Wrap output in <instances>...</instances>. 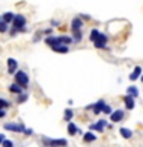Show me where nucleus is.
<instances>
[{"label":"nucleus","mask_w":143,"mask_h":147,"mask_svg":"<svg viewBox=\"0 0 143 147\" xmlns=\"http://www.w3.org/2000/svg\"><path fill=\"white\" fill-rule=\"evenodd\" d=\"M11 26L17 28L18 32H26V17L23 16V14H16V17H14Z\"/></svg>","instance_id":"f257e3e1"},{"label":"nucleus","mask_w":143,"mask_h":147,"mask_svg":"<svg viewBox=\"0 0 143 147\" xmlns=\"http://www.w3.org/2000/svg\"><path fill=\"white\" fill-rule=\"evenodd\" d=\"M14 80H16V83H18L23 89H26V87L29 86V77H28V74L25 71H17L14 74Z\"/></svg>","instance_id":"f03ea898"},{"label":"nucleus","mask_w":143,"mask_h":147,"mask_svg":"<svg viewBox=\"0 0 143 147\" xmlns=\"http://www.w3.org/2000/svg\"><path fill=\"white\" fill-rule=\"evenodd\" d=\"M3 129H5V130H9V132L23 133L26 127H25V124H23L22 121H18V123H5L3 124Z\"/></svg>","instance_id":"7ed1b4c3"},{"label":"nucleus","mask_w":143,"mask_h":147,"mask_svg":"<svg viewBox=\"0 0 143 147\" xmlns=\"http://www.w3.org/2000/svg\"><path fill=\"white\" fill-rule=\"evenodd\" d=\"M42 142H43L45 146H68V141L66 140H51V138H46L43 136L42 138Z\"/></svg>","instance_id":"20e7f679"},{"label":"nucleus","mask_w":143,"mask_h":147,"mask_svg":"<svg viewBox=\"0 0 143 147\" xmlns=\"http://www.w3.org/2000/svg\"><path fill=\"white\" fill-rule=\"evenodd\" d=\"M6 67H8V74L9 75H14L18 71V61L16 58H8L6 60Z\"/></svg>","instance_id":"39448f33"},{"label":"nucleus","mask_w":143,"mask_h":147,"mask_svg":"<svg viewBox=\"0 0 143 147\" xmlns=\"http://www.w3.org/2000/svg\"><path fill=\"white\" fill-rule=\"evenodd\" d=\"M106 41H108V37H106L105 34H100L99 37H97V40L94 41V46L97 49H108L106 48Z\"/></svg>","instance_id":"423d86ee"},{"label":"nucleus","mask_w":143,"mask_h":147,"mask_svg":"<svg viewBox=\"0 0 143 147\" xmlns=\"http://www.w3.org/2000/svg\"><path fill=\"white\" fill-rule=\"evenodd\" d=\"M123 118H125V110H122V109H117L111 113V121L112 123H118V121H122Z\"/></svg>","instance_id":"0eeeda50"},{"label":"nucleus","mask_w":143,"mask_h":147,"mask_svg":"<svg viewBox=\"0 0 143 147\" xmlns=\"http://www.w3.org/2000/svg\"><path fill=\"white\" fill-rule=\"evenodd\" d=\"M105 127H106V121L105 119H100V121H97L94 124H91L89 126V130H95V132H103L105 130Z\"/></svg>","instance_id":"6e6552de"},{"label":"nucleus","mask_w":143,"mask_h":147,"mask_svg":"<svg viewBox=\"0 0 143 147\" xmlns=\"http://www.w3.org/2000/svg\"><path fill=\"white\" fill-rule=\"evenodd\" d=\"M103 106H105V101L103 100H99L95 104H92V106H88L86 109H92V112H94L95 115H99L101 110H103Z\"/></svg>","instance_id":"1a4fd4ad"},{"label":"nucleus","mask_w":143,"mask_h":147,"mask_svg":"<svg viewBox=\"0 0 143 147\" xmlns=\"http://www.w3.org/2000/svg\"><path fill=\"white\" fill-rule=\"evenodd\" d=\"M83 26V18L78 16V17H74L72 22H71V31H77V29H82Z\"/></svg>","instance_id":"9d476101"},{"label":"nucleus","mask_w":143,"mask_h":147,"mask_svg":"<svg viewBox=\"0 0 143 147\" xmlns=\"http://www.w3.org/2000/svg\"><path fill=\"white\" fill-rule=\"evenodd\" d=\"M54 51V52H59V54H68L69 52V48H68V45H63V43H60V45H55L51 48Z\"/></svg>","instance_id":"9b49d317"},{"label":"nucleus","mask_w":143,"mask_h":147,"mask_svg":"<svg viewBox=\"0 0 143 147\" xmlns=\"http://www.w3.org/2000/svg\"><path fill=\"white\" fill-rule=\"evenodd\" d=\"M123 101H125V106H126V109H128V110H132L134 107H136V103H134V96H132V95H129V94H128L126 96H125V100H123Z\"/></svg>","instance_id":"f8f14e48"},{"label":"nucleus","mask_w":143,"mask_h":147,"mask_svg":"<svg viewBox=\"0 0 143 147\" xmlns=\"http://www.w3.org/2000/svg\"><path fill=\"white\" fill-rule=\"evenodd\" d=\"M8 90L11 92V94H16V95H18V94H22V90H23V87L18 84V83H16L14 81L12 84H9V87H8Z\"/></svg>","instance_id":"ddd939ff"},{"label":"nucleus","mask_w":143,"mask_h":147,"mask_svg":"<svg viewBox=\"0 0 143 147\" xmlns=\"http://www.w3.org/2000/svg\"><path fill=\"white\" fill-rule=\"evenodd\" d=\"M140 75H142V67H140V66H136V67H134V71H132V74L129 75V80H131V81H136Z\"/></svg>","instance_id":"4468645a"},{"label":"nucleus","mask_w":143,"mask_h":147,"mask_svg":"<svg viewBox=\"0 0 143 147\" xmlns=\"http://www.w3.org/2000/svg\"><path fill=\"white\" fill-rule=\"evenodd\" d=\"M14 17H16V14L9 11V12H5L3 16H2V20H5L6 23H9V25H11V23H12V20H14Z\"/></svg>","instance_id":"2eb2a0df"},{"label":"nucleus","mask_w":143,"mask_h":147,"mask_svg":"<svg viewBox=\"0 0 143 147\" xmlns=\"http://www.w3.org/2000/svg\"><path fill=\"white\" fill-rule=\"evenodd\" d=\"M95 140H97V136L92 132H86L85 135H83V141H85V142H92V141H95Z\"/></svg>","instance_id":"dca6fc26"},{"label":"nucleus","mask_w":143,"mask_h":147,"mask_svg":"<svg viewBox=\"0 0 143 147\" xmlns=\"http://www.w3.org/2000/svg\"><path fill=\"white\" fill-rule=\"evenodd\" d=\"M120 135H122L123 138H126V140H129V138L132 136V130L131 129H126V127H122L120 129Z\"/></svg>","instance_id":"f3484780"},{"label":"nucleus","mask_w":143,"mask_h":147,"mask_svg":"<svg viewBox=\"0 0 143 147\" xmlns=\"http://www.w3.org/2000/svg\"><path fill=\"white\" fill-rule=\"evenodd\" d=\"M77 132H78V129H77L76 124L71 123V121H68V133H69V135H77Z\"/></svg>","instance_id":"a211bd4d"},{"label":"nucleus","mask_w":143,"mask_h":147,"mask_svg":"<svg viewBox=\"0 0 143 147\" xmlns=\"http://www.w3.org/2000/svg\"><path fill=\"white\" fill-rule=\"evenodd\" d=\"M126 94L132 95L134 98H138V89H137L136 86H129V87H128V90H126Z\"/></svg>","instance_id":"6ab92c4d"},{"label":"nucleus","mask_w":143,"mask_h":147,"mask_svg":"<svg viewBox=\"0 0 143 147\" xmlns=\"http://www.w3.org/2000/svg\"><path fill=\"white\" fill-rule=\"evenodd\" d=\"M63 117H65V121H71L72 117H74V110L72 109H65Z\"/></svg>","instance_id":"aec40b11"},{"label":"nucleus","mask_w":143,"mask_h":147,"mask_svg":"<svg viewBox=\"0 0 143 147\" xmlns=\"http://www.w3.org/2000/svg\"><path fill=\"white\" fill-rule=\"evenodd\" d=\"M9 31V23H6L5 20L0 22V34H5V32Z\"/></svg>","instance_id":"412c9836"},{"label":"nucleus","mask_w":143,"mask_h":147,"mask_svg":"<svg viewBox=\"0 0 143 147\" xmlns=\"http://www.w3.org/2000/svg\"><path fill=\"white\" fill-rule=\"evenodd\" d=\"M11 101H6L5 98H2V96H0V109H9L11 107Z\"/></svg>","instance_id":"4be33fe9"},{"label":"nucleus","mask_w":143,"mask_h":147,"mask_svg":"<svg viewBox=\"0 0 143 147\" xmlns=\"http://www.w3.org/2000/svg\"><path fill=\"white\" fill-rule=\"evenodd\" d=\"M82 29H77V31H72V38L74 41H80L82 40Z\"/></svg>","instance_id":"5701e85b"},{"label":"nucleus","mask_w":143,"mask_h":147,"mask_svg":"<svg viewBox=\"0 0 143 147\" xmlns=\"http://www.w3.org/2000/svg\"><path fill=\"white\" fill-rule=\"evenodd\" d=\"M28 101V94H18L17 95V103L22 104V103H26Z\"/></svg>","instance_id":"b1692460"},{"label":"nucleus","mask_w":143,"mask_h":147,"mask_svg":"<svg viewBox=\"0 0 143 147\" xmlns=\"http://www.w3.org/2000/svg\"><path fill=\"white\" fill-rule=\"evenodd\" d=\"M99 35H100V32H99V31H97V29H92V31H91V34H89V40L92 41V43H94Z\"/></svg>","instance_id":"393cba45"},{"label":"nucleus","mask_w":143,"mask_h":147,"mask_svg":"<svg viewBox=\"0 0 143 147\" xmlns=\"http://www.w3.org/2000/svg\"><path fill=\"white\" fill-rule=\"evenodd\" d=\"M17 34H18V29L14 28V26H11V29H9V37H16Z\"/></svg>","instance_id":"a878e982"},{"label":"nucleus","mask_w":143,"mask_h":147,"mask_svg":"<svg viewBox=\"0 0 143 147\" xmlns=\"http://www.w3.org/2000/svg\"><path fill=\"white\" fill-rule=\"evenodd\" d=\"M2 146H5V147H12V146H14V142H12L11 140H5V141L2 142Z\"/></svg>","instance_id":"bb28decb"},{"label":"nucleus","mask_w":143,"mask_h":147,"mask_svg":"<svg viewBox=\"0 0 143 147\" xmlns=\"http://www.w3.org/2000/svg\"><path fill=\"white\" fill-rule=\"evenodd\" d=\"M101 112H103V113H108V115H111V113H112V112H111V107H109V106H103V110H101Z\"/></svg>","instance_id":"cd10ccee"},{"label":"nucleus","mask_w":143,"mask_h":147,"mask_svg":"<svg viewBox=\"0 0 143 147\" xmlns=\"http://www.w3.org/2000/svg\"><path fill=\"white\" fill-rule=\"evenodd\" d=\"M23 133H25L26 136H31L32 133H34V130H32V129H25V132H23Z\"/></svg>","instance_id":"c85d7f7f"},{"label":"nucleus","mask_w":143,"mask_h":147,"mask_svg":"<svg viewBox=\"0 0 143 147\" xmlns=\"http://www.w3.org/2000/svg\"><path fill=\"white\" fill-rule=\"evenodd\" d=\"M6 117V109H0V118Z\"/></svg>","instance_id":"c756f323"},{"label":"nucleus","mask_w":143,"mask_h":147,"mask_svg":"<svg viewBox=\"0 0 143 147\" xmlns=\"http://www.w3.org/2000/svg\"><path fill=\"white\" fill-rule=\"evenodd\" d=\"M51 32H52V29H51V28H48V29H45V31H43V34H45V35H49Z\"/></svg>","instance_id":"7c9ffc66"},{"label":"nucleus","mask_w":143,"mask_h":147,"mask_svg":"<svg viewBox=\"0 0 143 147\" xmlns=\"http://www.w3.org/2000/svg\"><path fill=\"white\" fill-rule=\"evenodd\" d=\"M80 17L83 18V20H91V17L89 16H85V14H80Z\"/></svg>","instance_id":"2f4dec72"},{"label":"nucleus","mask_w":143,"mask_h":147,"mask_svg":"<svg viewBox=\"0 0 143 147\" xmlns=\"http://www.w3.org/2000/svg\"><path fill=\"white\" fill-rule=\"evenodd\" d=\"M5 141V133H0V144Z\"/></svg>","instance_id":"473e14b6"},{"label":"nucleus","mask_w":143,"mask_h":147,"mask_svg":"<svg viewBox=\"0 0 143 147\" xmlns=\"http://www.w3.org/2000/svg\"><path fill=\"white\" fill-rule=\"evenodd\" d=\"M51 25H52V26H59V25H60V23H59L57 20H52V22H51Z\"/></svg>","instance_id":"72a5a7b5"},{"label":"nucleus","mask_w":143,"mask_h":147,"mask_svg":"<svg viewBox=\"0 0 143 147\" xmlns=\"http://www.w3.org/2000/svg\"><path fill=\"white\" fill-rule=\"evenodd\" d=\"M0 22H2V16H0Z\"/></svg>","instance_id":"f704fd0d"},{"label":"nucleus","mask_w":143,"mask_h":147,"mask_svg":"<svg viewBox=\"0 0 143 147\" xmlns=\"http://www.w3.org/2000/svg\"><path fill=\"white\" fill-rule=\"evenodd\" d=\"M142 81H143V75H142Z\"/></svg>","instance_id":"c9c22d12"}]
</instances>
